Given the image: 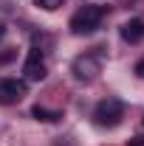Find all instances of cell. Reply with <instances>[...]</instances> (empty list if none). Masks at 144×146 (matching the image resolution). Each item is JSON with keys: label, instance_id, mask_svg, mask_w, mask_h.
Listing matches in <instances>:
<instances>
[{"label": "cell", "instance_id": "7", "mask_svg": "<svg viewBox=\"0 0 144 146\" xmlns=\"http://www.w3.org/2000/svg\"><path fill=\"white\" fill-rule=\"evenodd\" d=\"M31 115H34L37 121H42V124H57V121H62V112H59V110H48V107H42V104H34V107H31Z\"/></svg>", "mask_w": 144, "mask_h": 146}, {"label": "cell", "instance_id": "10", "mask_svg": "<svg viewBox=\"0 0 144 146\" xmlns=\"http://www.w3.org/2000/svg\"><path fill=\"white\" fill-rule=\"evenodd\" d=\"M14 56H17V51H3V54H0V65H9Z\"/></svg>", "mask_w": 144, "mask_h": 146}, {"label": "cell", "instance_id": "12", "mask_svg": "<svg viewBox=\"0 0 144 146\" xmlns=\"http://www.w3.org/2000/svg\"><path fill=\"white\" fill-rule=\"evenodd\" d=\"M136 76H141V79H144V59L139 62V65H136Z\"/></svg>", "mask_w": 144, "mask_h": 146}, {"label": "cell", "instance_id": "6", "mask_svg": "<svg viewBox=\"0 0 144 146\" xmlns=\"http://www.w3.org/2000/svg\"><path fill=\"white\" fill-rule=\"evenodd\" d=\"M122 39L130 42V45H139L144 39V20H139V17L127 20L124 25H122Z\"/></svg>", "mask_w": 144, "mask_h": 146}, {"label": "cell", "instance_id": "4", "mask_svg": "<svg viewBox=\"0 0 144 146\" xmlns=\"http://www.w3.org/2000/svg\"><path fill=\"white\" fill-rule=\"evenodd\" d=\"M23 73H26L28 82H42L48 76V65H45V56H42L40 48H31L28 51L26 62H23Z\"/></svg>", "mask_w": 144, "mask_h": 146}, {"label": "cell", "instance_id": "13", "mask_svg": "<svg viewBox=\"0 0 144 146\" xmlns=\"http://www.w3.org/2000/svg\"><path fill=\"white\" fill-rule=\"evenodd\" d=\"M3 36H6V25L0 23V39H3Z\"/></svg>", "mask_w": 144, "mask_h": 146}, {"label": "cell", "instance_id": "8", "mask_svg": "<svg viewBox=\"0 0 144 146\" xmlns=\"http://www.w3.org/2000/svg\"><path fill=\"white\" fill-rule=\"evenodd\" d=\"M31 42H34V48L42 51V48H51V42H54V39H51L48 34H31Z\"/></svg>", "mask_w": 144, "mask_h": 146}, {"label": "cell", "instance_id": "2", "mask_svg": "<svg viewBox=\"0 0 144 146\" xmlns=\"http://www.w3.org/2000/svg\"><path fill=\"white\" fill-rule=\"evenodd\" d=\"M105 14H108V9H105V6H82V9L71 17V31H73L76 36L93 34V31L102 25Z\"/></svg>", "mask_w": 144, "mask_h": 146}, {"label": "cell", "instance_id": "14", "mask_svg": "<svg viewBox=\"0 0 144 146\" xmlns=\"http://www.w3.org/2000/svg\"><path fill=\"white\" fill-rule=\"evenodd\" d=\"M141 124H144V118H141Z\"/></svg>", "mask_w": 144, "mask_h": 146}, {"label": "cell", "instance_id": "9", "mask_svg": "<svg viewBox=\"0 0 144 146\" xmlns=\"http://www.w3.org/2000/svg\"><path fill=\"white\" fill-rule=\"evenodd\" d=\"M34 3L40 6V9H45V11H57V9H59L65 0H34Z\"/></svg>", "mask_w": 144, "mask_h": 146}, {"label": "cell", "instance_id": "1", "mask_svg": "<svg viewBox=\"0 0 144 146\" xmlns=\"http://www.w3.org/2000/svg\"><path fill=\"white\" fill-rule=\"evenodd\" d=\"M122 118H124V101L122 98H116V96H108V98H102L96 110H93V124L102 129H113L122 124Z\"/></svg>", "mask_w": 144, "mask_h": 146}, {"label": "cell", "instance_id": "5", "mask_svg": "<svg viewBox=\"0 0 144 146\" xmlns=\"http://www.w3.org/2000/svg\"><path fill=\"white\" fill-rule=\"evenodd\" d=\"M28 96V84L23 79H3L0 82V104H17Z\"/></svg>", "mask_w": 144, "mask_h": 146}, {"label": "cell", "instance_id": "11", "mask_svg": "<svg viewBox=\"0 0 144 146\" xmlns=\"http://www.w3.org/2000/svg\"><path fill=\"white\" fill-rule=\"evenodd\" d=\"M127 146H144V138H130V143Z\"/></svg>", "mask_w": 144, "mask_h": 146}, {"label": "cell", "instance_id": "3", "mask_svg": "<svg viewBox=\"0 0 144 146\" xmlns=\"http://www.w3.org/2000/svg\"><path fill=\"white\" fill-rule=\"evenodd\" d=\"M71 70H73V76H76L79 82H93V79L102 73V62H99L96 54H82V56L73 59Z\"/></svg>", "mask_w": 144, "mask_h": 146}]
</instances>
